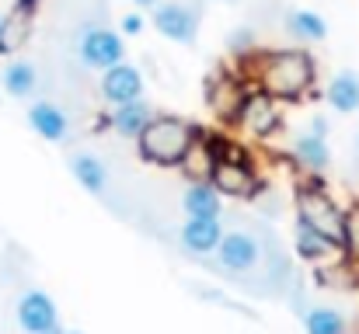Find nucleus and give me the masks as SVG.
<instances>
[{"label":"nucleus","instance_id":"obj_25","mask_svg":"<svg viewBox=\"0 0 359 334\" xmlns=\"http://www.w3.org/2000/svg\"><path fill=\"white\" fill-rule=\"evenodd\" d=\"M119 28L126 32V35H140V32H143V18H140L136 11H133V14H122Z\"/></svg>","mask_w":359,"mask_h":334},{"label":"nucleus","instance_id":"obj_5","mask_svg":"<svg viewBox=\"0 0 359 334\" xmlns=\"http://www.w3.org/2000/svg\"><path fill=\"white\" fill-rule=\"evenodd\" d=\"M77 53H81V63H84V67L102 70V74L112 70V67H119V63H126L122 35L112 32V28H88V32L81 35Z\"/></svg>","mask_w":359,"mask_h":334},{"label":"nucleus","instance_id":"obj_9","mask_svg":"<svg viewBox=\"0 0 359 334\" xmlns=\"http://www.w3.org/2000/svg\"><path fill=\"white\" fill-rule=\"evenodd\" d=\"M35 11H39V0H18V4L4 14V21H0V56H14V53L28 42Z\"/></svg>","mask_w":359,"mask_h":334},{"label":"nucleus","instance_id":"obj_16","mask_svg":"<svg viewBox=\"0 0 359 334\" xmlns=\"http://www.w3.org/2000/svg\"><path fill=\"white\" fill-rule=\"evenodd\" d=\"M220 237H224V223L220 220H189L182 226V244H185V251H192V254H210V251H217Z\"/></svg>","mask_w":359,"mask_h":334},{"label":"nucleus","instance_id":"obj_20","mask_svg":"<svg viewBox=\"0 0 359 334\" xmlns=\"http://www.w3.org/2000/svg\"><path fill=\"white\" fill-rule=\"evenodd\" d=\"M293 153H297V160H300L304 167H311L314 174H318V171H325V167L332 164V150H328V143H325L321 136H314V132L297 136Z\"/></svg>","mask_w":359,"mask_h":334},{"label":"nucleus","instance_id":"obj_26","mask_svg":"<svg viewBox=\"0 0 359 334\" xmlns=\"http://www.w3.org/2000/svg\"><path fill=\"white\" fill-rule=\"evenodd\" d=\"M311 132L325 139V136H328V118H321V115H314V118H311Z\"/></svg>","mask_w":359,"mask_h":334},{"label":"nucleus","instance_id":"obj_21","mask_svg":"<svg viewBox=\"0 0 359 334\" xmlns=\"http://www.w3.org/2000/svg\"><path fill=\"white\" fill-rule=\"evenodd\" d=\"M297 254L304 261H332L339 254V244H332L328 237H321L314 230H300L297 233Z\"/></svg>","mask_w":359,"mask_h":334},{"label":"nucleus","instance_id":"obj_27","mask_svg":"<svg viewBox=\"0 0 359 334\" xmlns=\"http://www.w3.org/2000/svg\"><path fill=\"white\" fill-rule=\"evenodd\" d=\"M133 4H136V7H143V11H147V7H157V0H133Z\"/></svg>","mask_w":359,"mask_h":334},{"label":"nucleus","instance_id":"obj_18","mask_svg":"<svg viewBox=\"0 0 359 334\" xmlns=\"http://www.w3.org/2000/svg\"><path fill=\"white\" fill-rule=\"evenodd\" d=\"M325 98H328V105H332V109L342 111V115L359 111V77L353 74V70L335 74V77H332V84H328V91H325Z\"/></svg>","mask_w":359,"mask_h":334},{"label":"nucleus","instance_id":"obj_3","mask_svg":"<svg viewBox=\"0 0 359 334\" xmlns=\"http://www.w3.org/2000/svg\"><path fill=\"white\" fill-rule=\"evenodd\" d=\"M342 213L346 209H339L318 181L297 188V220H300V230H314V233L328 237L332 244H339L342 240Z\"/></svg>","mask_w":359,"mask_h":334},{"label":"nucleus","instance_id":"obj_4","mask_svg":"<svg viewBox=\"0 0 359 334\" xmlns=\"http://www.w3.org/2000/svg\"><path fill=\"white\" fill-rule=\"evenodd\" d=\"M210 185L217 188V195H234V199H258L265 188V181L255 174V167L244 160V153H238L234 143H231V153L213 164Z\"/></svg>","mask_w":359,"mask_h":334},{"label":"nucleus","instance_id":"obj_30","mask_svg":"<svg viewBox=\"0 0 359 334\" xmlns=\"http://www.w3.org/2000/svg\"><path fill=\"white\" fill-rule=\"evenodd\" d=\"M0 21H4V14H0Z\"/></svg>","mask_w":359,"mask_h":334},{"label":"nucleus","instance_id":"obj_1","mask_svg":"<svg viewBox=\"0 0 359 334\" xmlns=\"http://www.w3.org/2000/svg\"><path fill=\"white\" fill-rule=\"evenodd\" d=\"M255 84L276 102H300L314 84V60L304 49H279L258 60Z\"/></svg>","mask_w":359,"mask_h":334},{"label":"nucleus","instance_id":"obj_28","mask_svg":"<svg viewBox=\"0 0 359 334\" xmlns=\"http://www.w3.org/2000/svg\"><path fill=\"white\" fill-rule=\"evenodd\" d=\"M46 334H67V331H63V328L56 324V328H49V331H46Z\"/></svg>","mask_w":359,"mask_h":334},{"label":"nucleus","instance_id":"obj_23","mask_svg":"<svg viewBox=\"0 0 359 334\" xmlns=\"http://www.w3.org/2000/svg\"><path fill=\"white\" fill-rule=\"evenodd\" d=\"M339 251L349 265L359 268V206H353L349 213H342V240H339Z\"/></svg>","mask_w":359,"mask_h":334},{"label":"nucleus","instance_id":"obj_11","mask_svg":"<svg viewBox=\"0 0 359 334\" xmlns=\"http://www.w3.org/2000/svg\"><path fill=\"white\" fill-rule=\"evenodd\" d=\"M102 98L112 102V105H126V102L143 98V74L133 63H119V67L105 70L102 74Z\"/></svg>","mask_w":359,"mask_h":334},{"label":"nucleus","instance_id":"obj_8","mask_svg":"<svg viewBox=\"0 0 359 334\" xmlns=\"http://www.w3.org/2000/svg\"><path fill=\"white\" fill-rule=\"evenodd\" d=\"M217 258H220V265H224L227 272L244 275V272H251V268L258 265L262 247H258V240H255L251 233H244V230H231V233H224V237H220V244H217Z\"/></svg>","mask_w":359,"mask_h":334},{"label":"nucleus","instance_id":"obj_17","mask_svg":"<svg viewBox=\"0 0 359 334\" xmlns=\"http://www.w3.org/2000/svg\"><path fill=\"white\" fill-rule=\"evenodd\" d=\"M70 171H74V178L81 181V188H84L88 195H105L109 174H105V164H102L95 153H74V157H70Z\"/></svg>","mask_w":359,"mask_h":334},{"label":"nucleus","instance_id":"obj_15","mask_svg":"<svg viewBox=\"0 0 359 334\" xmlns=\"http://www.w3.org/2000/svg\"><path fill=\"white\" fill-rule=\"evenodd\" d=\"M154 115H157V111L150 109V105H147L143 98H136V102L116 105V109H112V115H109V125H112V129H116L119 136H126V139H129V136L136 139V136L143 132V125H147V122H150Z\"/></svg>","mask_w":359,"mask_h":334},{"label":"nucleus","instance_id":"obj_14","mask_svg":"<svg viewBox=\"0 0 359 334\" xmlns=\"http://www.w3.org/2000/svg\"><path fill=\"white\" fill-rule=\"evenodd\" d=\"M39 88V74L28 60H11L4 63L0 70V95H11V98H32Z\"/></svg>","mask_w":359,"mask_h":334},{"label":"nucleus","instance_id":"obj_24","mask_svg":"<svg viewBox=\"0 0 359 334\" xmlns=\"http://www.w3.org/2000/svg\"><path fill=\"white\" fill-rule=\"evenodd\" d=\"M231 53H234V56H248V53H251V32H248V28H238V32L231 35Z\"/></svg>","mask_w":359,"mask_h":334},{"label":"nucleus","instance_id":"obj_13","mask_svg":"<svg viewBox=\"0 0 359 334\" xmlns=\"http://www.w3.org/2000/svg\"><path fill=\"white\" fill-rule=\"evenodd\" d=\"M182 206H185L189 220H220L224 195H217V188L210 181H192L182 195Z\"/></svg>","mask_w":359,"mask_h":334},{"label":"nucleus","instance_id":"obj_2","mask_svg":"<svg viewBox=\"0 0 359 334\" xmlns=\"http://www.w3.org/2000/svg\"><path fill=\"white\" fill-rule=\"evenodd\" d=\"M196 139H199V132L185 118H178V115H154L143 125V132L136 136V146H140V157L147 164L178 167Z\"/></svg>","mask_w":359,"mask_h":334},{"label":"nucleus","instance_id":"obj_10","mask_svg":"<svg viewBox=\"0 0 359 334\" xmlns=\"http://www.w3.org/2000/svg\"><path fill=\"white\" fill-rule=\"evenodd\" d=\"M18 324L28 334H46L49 328H56L60 324V314H56L53 296L42 293V289H28L18 300Z\"/></svg>","mask_w":359,"mask_h":334},{"label":"nucleus","instance_id":"obj_7","mask_svg":"<svg viewBox=\"0 0 359 334\" xmlns=\"http://www.w3.org/2000/svg\"><path fill=\"white\" fill-rule=\"evenodd\" d=\"M238 122H244V129H251L255 136H272L283 122V111H279V102L269 98L265 91H248L244 102H241Z\"/></svg>","mask_w":359,"mask_h":334},{"label":"nucleus","instance_id":"obj_12","mask_svg":"<svg viewBox=\"0 0 359 334\" xmlns=\"http://www.w3.org/2000/svg\"><path fill=\"white\" fill-rule=\"evenodd\" d=\"M28 125H32V132H39L49 143H63L67 132H70L67 111L60 109V105H53V102H35L28 109Z\"/></svg>","mask_w":359,"mask_h":334},{"label":"nucleus","instance_id":"obj_22","mask_svg":"<svg viewBox=\"0 0 359 334\" xmlns=\"http://www.w3.org/2000/svg\"><path fill=\"white\" fill-rule=\"evenodd\" d=\"M346 328H349L346 317L332 307H314L304 317V331L307 334H346Z\"/></svg>","mask_w":359,"mask_h":334},{"label":"nucleus","instance_id":"obj_6","mask_svg":"<svg viewBox=\"0 0 359 334\" xmlns=\"http://www.w3.org/2000/svg\"><path fill=\"white\" fill-rule=\"evenodd\" d=\"M154 28L171 39V42H182V46H192L196 35H199V18L192 7L178 4V0H164L154 7Z\"/></svg>","mask_w":359,"mask_h":334},{"label":"nucleus","instance_id":"obj_19","mask_svg":"<svg viewBox=\"0 0 359 334\" xmlns=\"http://www.w3.org/2000/svg\"><path fill=\"white\" fill-rule=\"evenodd\" d=\"M286 28H290V35L297 42H325L328 39V21L318 11H307V7L290 11L286 14Z\"/></svg>","mask_w":359,"mask_h":334},{"label":"nucleus","instance_id":"obj_29","mask_svg":"<svg viewBox=\"0 0 359 334\" xmlns=\"http://www.w3.org/2000/svg\"><path fill=\"white\" fill-rule=\"evenodd\" d=\"M67 334H81V331H67Z\"/></svg>","mask_w":359,"mask_h":334}]
</instances>
